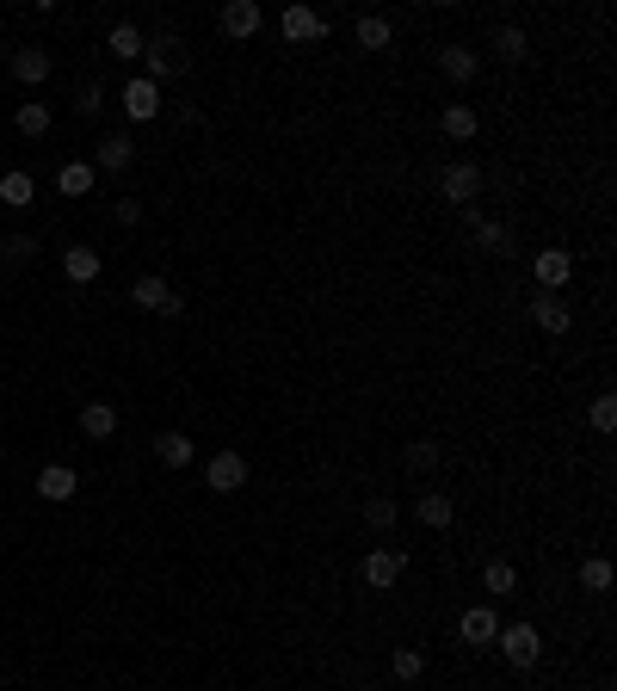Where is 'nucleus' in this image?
I'll return each mask as SVG.
<instances>
[{"label": "nucleus", "instance_id": "f03ea898", "mask_svg": "<svg viewBox=\"0 0 617 691\" xmlns=\"http://www.w3.org/2000/svg\"><path fill=\"white\" fill-rule=\"evenodd\" d=\"M439 198L445 204H476L482 198V167L476 161H445L439 167Z\"/></svg>", "mask_w": 617, "mask_h": 691}, {"label": "nucleus", "instance_id": "4c0bfd02", "mask_svg": "<svg viewBox=\"0 0 617 691\" xmlns=\"http://www.w3.org/2000/svg\"><path fill=\"white\" fill-rule=\"evenodd\" d=\"M358 691H383V685H358Z\"/></svg>", "mask_w": 617, "mask_h": 691}, {"label": "nucleus", "instance_id": "b1692460", "mask_svg": "<svg viewBox=\"0 0 617 691\" xmlns=\"http://www.w3.org/2000/svg\"><path fill=\"white\" fill-rule=\"evenodd\" d=\"M0 204H13V210H25V204H38V179H31L25 167H13L7 179H0Z\"/></svg>", "mask_w": 617, "mask_h": 691}, {"label": "nucleus", "instance_id": "4468645a", "mask_svg": "<svg viewBox=\"0 0 617 691\" xmlns=\"http://www.w3.org/2000/svg\"><path fill=\"white\" fill-rule=\"evenodd\" d=\"M75 488H81V482H75V469H68V463H44V469H38V494H44L50 506L75 500Z\"/></svg>", "mask_w": 617, "mask_h": 691}, {"label": "nucleus", "instance_id": "412c9836", "mask_svg": "<svg viewBox=\"0 0 617 691\" xmlns=\"http://www.w3.org/2000/svg\"><path fill=\"white\" fill-rule=\"evenodd\" d=\"M130 161H136V142H130V136H105V142H99V155H93L99 173H124Z\"/></svg>", "mask_w": 617, "mask_h": 691}, {"label": "nucleus", "instance_id": "e433bc0d", "mask_svg": "<svg viewBox=\"0 0 617 691\" xmlns=\"http://www.w3.org/2000/svg\"><path fill=\"white\" fill-rule=\"evenodd\" d=\"M112 216H118L124 229H136V223H142V204H136V198H118V204H112Z\"/></svg>", "mask_w": 617, "mask_h": 691}, {"label": "nucleus", "instance_id": "58836bf2", "mask_svg": "<svg viewBox=\"0 0 617 691\" xmlns=\"http://www.w3.org/2000/svg\"><path fill=\"white\" fill-rule=\"evenodd\" d=\"M0 290H7V272H0Z\"/></svg>", "mask_w": 617, "mask_h": 691}, {"label": "nucleus", "instance_id": "c756f323", "mask_svg": "<svg viewBox=\"0 0 617 691\" xmlns=\"http://www.w3.org/2000/svg\"><path fill=\"white\" fill-rule=\"evenodd\" d=\"M482 587H488V593H513V587H519V568L506 562V556H494V562L482 568Z\"/></svg>", "mask_w": 617, "mask_h": 691}, {"label": "nucleus", "instance_id": "39448f33", "mask_svg": "<svg viewBox=\"0 0 617 691\" xmlns=\"http://www.w3.org/2000/svg\"><path fill=\"white\" fill-rule=\"evenodd\" d=\"M130 297H136V309H155V315H186V297H173V284L167 278H136L130 284Z\"/></svg>", "mask_w": 617, "mask_h": 691}, {"label": "nucleus", "instance_id": "f3484780", "mask_svg": "<svg viewBox=\"0 0 617 691\" xmlns=\"http://www.w3.org/2000/svg\"><path fill=\"white\" fill-rule=\"evenodd\" d=\"M352 38H358V50H377V56H383V50L395 44V25H389L383 13H365V19L352 25Z\"/></svg>", "mask_w": 617, "mask_h": 691}, {"label": "nucleus", "instance_id": "6ab92c4d", "mask_svg": "<svg viewBox=\"0 0 617 691\" xmlns=\"http://www.w3.org/2000/svg\"><path fill=\"white\" fill-rule=\"evenodd\" d=\"M62 272H68V284H93V278L105 272L99 247H68V253H62Z\"/></svg>", "mask_w": 617, "mask_h": 691}, {"label": "nucleus", "instance_id": "f257e3e1", "mask_svg": "<svg viewBox=\"0 0 617 691\" xmlns=\"http://www.w3.org/2000/svg\"><path fill=\"white\" fill-rule=\"evenodd\" d=\"M494 648L506 654V667H519V673H531V667L543 661V636H537L531 624H506V630L494 636Z\"/></svg>", "mask_w": 617, "mask_h": 691}, {"label": "nucleus", "instance_id": "dca6fc26", "mask_svg": "<svg viewBox=\"0 0 617 691\" xmlns=\"http://www.w3.org/2000/svg\"><path fill=\"white\" fill-rule=\"evenodd\" d=\"M93 186H99V167H93V161H68V167L56 173V192H62V198H87Z\"/></svg>", "mask_w": 617, "mask_h": 691}, {"label": "nucleus", "instance_id": "6e6552de", "mask_svg": "<svg viewBox=\"0 0 617 691\" xmlns=\"http://www.w3.org/2000/svg\"><path fill=\"white\" fill-rule=\"evenodd\" d=\"M531 272H537V284H543V290L556 297V290L568 284V272H574V253H562V247H543L537 260H531Z\"/></svg>", "mask_w": 617, "mask_h": 691}, {"label": "nucleus", "instance_id": "20e7f679", "mask_svg": "<svg viewBox=\"0 0 617 691\" xmlns=\"http://www.w3.org/2000/svg\"><path fill=\"white\" fill-rule=\"evenodd\" d=\"M204 482H210V494H241L247 488V457L241 451H216L204 463Z\"/></svg>", "mask_w": 617, "mask_h": 691}, {"label": "nucleus", "instance_id": "ddd939ff", "mask_svg": "<svg viewBox=\"0 0 617 691\" xmlns=\"http://www.w3.org/2000/svg\"><path fill=\"white\" fill-rule=\"evenodd\" d=\"M531 321L543 327V334H568V327H574V309H568L562 297H550V290H543V297H531Z\"/></svg>", "mask_w": 617, "mask_h": 691}, {"label": "nucleus", "instance_id": "423d86ee", "mask_svg": "<svg viewBox=\"0 0 617 691\" xmlns=\"http://www.w3.org/2000/svg\"><path fill=\"white\" fill-rule=\"evenodd\" d=\"M118 99H124V118H130V124H149V118H161V87H155L149 75H136V81H130Z\"/></svg>", "mask_w": 617, "mask_h": 691}, {"label": "nucleus", "instance_id": "5701e85b", "mask_svg": "<svg viewBox=\"0 0 617 691\" xmlns=\"http://www.w3.org/2000/svg\"><path fill=\"white\" fill-rule=\"evenodd\" d=\"M476 247L494 253V260H506V253H513V229L494 223V216H476Z\"/></svg>", "mask_w": 617, "mask_h": 691}, {"label": "nucleus", "instance_id": "473e14b6", "mask_svg": "<svg viewBox=\"0 0 617 691\" xmlns=\"http://www.w3.org/2000/svg\"><path fill=\"white\" fill-rule=\"evenodd\" d=\"M439 439H420V445H408V469H414V476H426V469H439Z\"/></svg>", "mask_w": 617, "mask_h": 691}, {"label": "nucleus", "instance_id": "aec40b11", "mask_svg": "<svg viewBox=\"0 0 617 691\" xmlns=\"http://www.w3.org/2000/svg\"><path fill=\"white\" fill-rule=\"evenodd\" d=\"M142 50H149V38H142L136 25H112V31H105V56H118V62H136Z\"/></svg>", "mask_w": 617, "mask_h": 691}, {"label": "nucleus", "instance_id": "ea45409f", "mask_svg": "<svg viewBox=\"0 0 617 691\" xmlns=\"http://www.w3.org/2000/svg\"><path fill=\"white\" fill-rule=\"evenodd\" d=\"M605 691H611V685H605Z\"/></svg>", "mask_w": 617, "mask_h": 691}, {"label": "nucleus", "instance_id": "9d476101", "mask_svg": "<svg viewBox=\"0 0 617 691\" xmlns=\"http://www.w3.org/2000/svg\"><path fill=\"white\" fill-rule=\"evenodd\" d=\"M476 68H482V56L469 50V44H445L439 50V75L451 81V87H463V81H476Z\"/></svg>", "mask_w": 617, "mask_h": 691}, {"label": "nucleus", "instance_id": "72a5a7b5", "mask_svg": "<svg viewBox=\"0 0 617 691\" xmlns=\"http://www.w3.org/2000/svg\"><path fill=\"white\" fill-rule=\"evenodd\" d=\"M75 112H81V118H99V112H105V87H99V81H81Z\"/></svg>", "mask_w": 617, "mask_h": 691}, {"label": "nucleus", "instance_id": "7ed1b4c3", "mask_svg": "<svg viewBox=\"0 0 617 691\" xmlns=\"http://www.w3.org/2000/svg\"><path fill=\"white\" fill-rule=\"evenodd\" d=\"M142 62H149V81H179L192 68V50H179V38H149V50H142Z\"/></svg>", "mask_w": 617, "mask_h": 691}, {"label": "nucleus", "instance_id": "4be33fe9", "mask_svg": "<svg viewBox=\"0 0 617 691\" xmlns=\"http://www.w3.org/2000/svg\"><path fill=\"white\" fill-rule=\"evenodd\" d=\"M457 630H463V642H476V648H488V642L500 636V617H494L488 605H476V611H463V624H457Z\"/></svg>", "mask_w": 617, "mask_h": 691}, {"label": "nucleus", "instance_id": "9b49d317", "mask_svg": "<svg viewBox=\"0 0 617 691\" xmlns=\"http://www.w3.org/2000/svg\"><path fill=\"white\" fill-rule=\"evenodd\" d=\"M284 38L290 44H315V38H328V19H321L315 7H284Z\"/></svg>", "mask_w": 617, "mask_h": 691}, {"label": "nucleus", "instance_id": "2eb2a0df", "mask_svg": "<svg viewBox=\"0 0 617 691\" xmlns=\"http://www.w3.org/2000/svg\"><path fill=\"white\" fill-rule=\"evenodd\" d=\"M260 25H266L260 0H229V7H223V31H229V38H253Z\"/></svg>", "mask_w": 617, "mask_h": 691}, {"label": "nucleus", "instance_id": "c85d7f7f", "mask_svg": "<svg viewBox=\"0 0 617 691\" xmlns=\"http://www.w3.org/2000/svg\"><path fill=\"white\" fill-rule=\"evenodd\" d=\"M395 519H402V506H395L389 494H371V500H365V525H371V531H383V537H389V531H395Z\"/></svg>", "mask_w": 617, "mask_h": 691}, {"label": "nucleus", "instance_id": "393cba45", "mask_svg": "<svg viewBox=\"0 0 617 691\" xmlns=\"http://www.w3.org/2000/svg\"><path fill=\"white\" fill-rule=\"evenodd\" d=\"M439 130L451 136V142H469L482 130V118H476V105H445V118H439Z\"/></svg>", "mask_w": 617, "mask_h": 691}, {"label": "nucleus", "instance_id": "f704fd0d", "mask_svg": "<svg viewBox=\"0 0 617 691\" xmlns=\"http://www.w3.org/2000/svg\"><path fill=\"white\" fill-rule=\"evenodd\" d=\"M0 253H7V260H31V253H38V235H0Z\"/></svg>", "mask_w": 617, "mask_h": 691}, {"label": "nucleus", "instance_id": "c9c22d12", "mask_svg": "<svg viewBox=\"0 0 617 691\" xmlns=\"http://www.w3.org/2000/svg\"><path fill=\"white\" fill-rule=\"evenodd\" d=\"M587 420H593L599 432H611V426H617V402H611V395H599V402L587 408Z\"/></svg>", "mask_w": 617, "mask_h": 691}, {"label": "nucleus", "instance_id": "cd10ccee", "mask_svg": "<svg viewBox=\"0 0 617 691\" xmlns=\"http://www.w3.org/2000/svg\"><path fill=\"white\" fill-rule=\"evenodd\" d=\"M13 124H19V136H31V142H38V136H50V105H44V99H25Z\"/></svg>", "mask_w": 617, "mask_h": 691}, {"label": "nucleus", "instance_id": "7c9ffc66", "mask_svg": "<svg viewBox=\"0 0 617 691\" xmlns=\"http://www.w3.org/2000/svg\"><path fill=\"white\" fill-rule=\"evenodd\" d=\"M420 667H426V654H420V648H395V654H389V673L402 679V685H414Z\"/></svg>", "mask_w": 617, "mask_h": 691}, {"label": "nucleus", "instance_id": "1a4fd4ad", "mask_svg": "<svg viewBox=\"0 0 617 691\" xmlns=\"http://www.w3.org/2000/svg\"><path fill=\"white\" fill-rule=\"evenodd\" d=\"M13 81L19 87H44L50 81V50H38V44H25V50H13Z\"/></svg>", "mask_w": 617, "mask_h": 691}, {"label": "nucleus", "instance_id": "a878e982", "mask_svg": "<svg viewBox=\"0 0 617 691\" xmlns=\"http://www.w3.org/2000/svg\"><path fill=\"white\" fill-rule=\"evenodd\" d=\"M81 432H87V439H112V432H118V408L112 402H87L81 408Z\"/></svg>", "mask_w": 617, "mask_h": 691}, {"label": "nucleus", "instance_id": "2f4dec72", "mask_svg": "<svg viewBox=\"0 0 617 691\" xmlns=\"http://www.w3.org/2000/svg\"><path fill=\"white\" fill-rule=\"evenodd\" d=\"M580 587H587V593H611V562L587 556V562H580Z\"/></svg>", "mask_w": 617, "mask_h": 691}, {"label": "nucleus", "instance_id": "bb28decb", "mask_svg": "<svg viewBox=\"0 0 617 691\" xmlns=\"http://www.w3.org/2000/svg\"><path fill=\"white\" fill-rule=\"evenodd\" d=\"M155 457H161L167 469H186V463L198 457V445L186 439V432H161V439H155Z\"/></svg>", "mask_w": 617, "mask_h": 691}, {"label": "nucleus", "instance_id": "f8f14e48", "mask_svg": "<svg viewBox=\"0 0 617 691\" xmlns=\"http://www.w3.org/2000/svg\"><path fill=\"white\" fill-rule=\"evenodd\" d=\"M414 519H420L426 531H445V525L457 519V506H451V494H439V488H426V494H414Z\"/></svg>", "mask_w": 617, "mask_h": 691}, {"label": "nucleus", "instance_id": "0eeeda50", "mask_svg": "<svg viewBox=\"0 0 617 691\" xmlns=\"http://www.w3.org/2000/svg\"><path fill=\"white\" fill-rule=\"evenodd\" d=\"M402 574H408V556H402V550H389V543L365 556V587H377V593H389Z\"/></svg>", "mask_w": 617, "mask_h": 691}, {"label": "nucleus", "instance_id": "a211bd4d", "mask_svg": "<svg viewBox=\"0 0 617 691\" xmlns=\"http://www.w3.org/2000/svg\"><path fill=\"white\" fill-rule=\"evenodd\" d=\"M488 50H494L500 62H525V56H531V38H525L519 25H494V31H488Z\"/></svg>", "mask_w": 617, "mask_h": 691}]
</instances>
